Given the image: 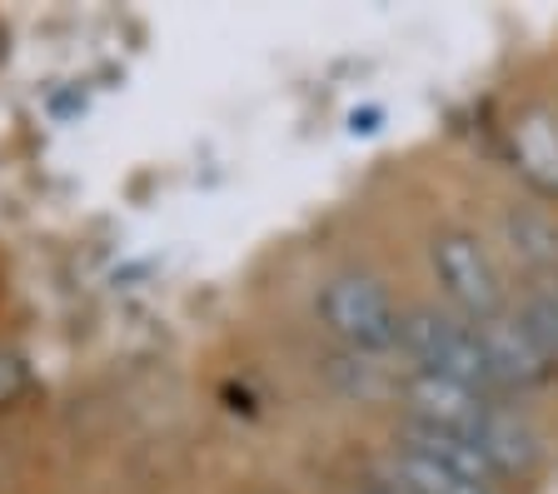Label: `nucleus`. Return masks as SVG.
<instances>
[{"mask_svg":"<svg viewBox=\"0 0 558 494\" xmlns=\"http://www.w3.org/2000/svg\"><path fill=\"white\" fill-rule=\"evenodd\" d=\"M314 315H319V325H325L349 354L399 350V320H404V310L395 305L389 285L369 270L329 275V280L319 285V294H314Z\"/></svg>","mask_w":558,"mask_h":494,"instance_id":"1","label":"nucleus"},{"mask_svg":"<svg viewBox=\"0 0 558 494\" xmlns=\"http://www.w3.org/2000/svg\"><path fill=\"white\" fill-rule=\"evenodd\" d=\"M429 275L439 285V294L449 300V310L469 325H488L509 310V290H504V275L488 255V245L474 230H434L429 236Z\"/></svg>","mask_w":558,"mask_h":494,"instance_id":"2","label":"nucleus"},{"mask_svg":"<svg viewBox=\"0 0 558 494\" xmlns=\"http://www.w3.org/2000/svg\"><path fill=\"white\" fill-rule=\"evenodd\" d=\"M399 354L409 360V370L459 379V385H474V389H484V395H494L478 329L469 325V320H459L453 310H439V305L404 310V320H399ZM494 400H499V395H494Z\"/></svg>","mask_w":558,"mask_h":494,"instance_id":"3","label":"nucleus"},{"mask_svg":"<svg viewBox=\"0 0 558 494\" xmlns=\"http://www.w3.org/2000/svg\"><path fill=\"white\" fill-rule=\"evenodd\" d=\"M478 329V345H484L488 360V379H494V395H519V389H538L558 375V365L534 345V335L523 329V320L513 310H504L499 320Z\"/></svg>","mask_w":558,"mask_h":494,"instance_id":"4","label":"nucleus"},{"mask_svg":"<svg viewBox=\"0 0 558 494\" xmlns=\"http://www.w3.org/2000/svg\"><path fill=\"white\" fill-rule=\"evenodd\" d=\"M399 400H404V420L453 430V435H474L478 420L494 410V395H484L474 385H459V379H444V375H424V370H409L399 379Z\"/></svg>","mask_w":558,"mask_h":494,"instance_id":"5","label":"nucleus"},{"mask_svg":"<svg viewBox=\"0 0 558 494\" xmlns=\"http://www.w3.org/2000/svg\"><path fill=\"white\" fill-rule=\"evenodd\" d=\"M504 141H509V160L523 176V185L538 201H558V110L544 100L519 106L504 125Z\"/></svg>","mask_w":558,"mask_h":494,"instance_id":"6","label":"nucleus"},{"mask_svg":"<svg viewBox=\"0 0 558 494\" xmlns=\"http://www.w3.org/2000/svg\"><path fill=\"white\" fill-rule=\"evenodd\" d=\"M395 449L429 459V465H439V470H449V474H459V480L478 484V490L499 494V474L488 470V459L478 455V445L469 435H453V430H434V424L404 420V424H399V445Z\"/></svg>","mask_w":558,"mask_h":494,"instance_id":"7","label":"nucleus"},{"mask_svg":"<svg viewBox=\"0 0 558 494\" xmlns=\"http://www.w3.org/2000/svg\"><path fill=\"white\" fill-rule=\"evenodd\" d=\"M504 240H509L513 260H519L534 285L558 280V215L548 205H509L504 210Z\"/></svg>","mask_w":558,"mask_h":494,"instance_id":"8","label":"nucleus"},{"mask_svg":"<svg viewBox=\"0 0 558 494\" xmlns=\"http://www.w3.org/2000/svg\"><path fill=\"white\" fill-rule=\"evenodd\" d=\"M478 445V455L488 459V470L499 474V480H513V474H529L544 455L538 435L529 430V420H519L513 410H504V400H494V410L478 420V430L469 435Z\"/></svg>","mask_w":558,"mask_h":494,"instance_id":"9","label":"nucleus"},{"mask_svg":"<svg viewBox=\"0 0 558 494\" xmlns=\"http://www.w3.org/2000/svg\"><path fill=\"white\" fill-rule=\"evenodd\" d=\"M384 480H389V490H399V494H494V490H478V484L439 470L429 459L404 455V449H395V455L384 459Z\"/></svg>","mask_w":558,"mask_h":494,"instance_id":"10","label":"nucleus"},{"mask_svg":"<svg viewBox=\"0 0 558 494\" xmlns=\"http://www.w3.org/2000/svg\"><path fill=\"white\" fill-rule=\"evenodd\" d=\"M513 315L523 320V329L534 335L538 350H544L548 360L558 365V290H554V285H529Z\"/></svg>","mask_w":558,"mask_h":494,"instance_id":"11","label":"nucleus"},{"mask_svg":"<svg viewBox=\"0 0 558 494\" xmlns=\"http://www.w3.org/2000/svg\"><path fill=\"white\" fill-rule=\"evenodd\" d=\"M21 395H25V365H21V354L0 350V410H11Z\"/></svg>","mask_w":558,"mask_h":494,"instance_id":"12","label":"nucleus"},{"mask_svg":"<svg viewBox=\"0 0 558 494\" xmlns=\"http://www.w3.org/2000/svg\"><path fill=\"white\" fill-rule=\"evenodd\" d=\"M369 494H399V490H389V484H379V490H369Z\"/></svg>","mask_w":558,"mask_h":494,"instance_id":"13","label":"nucleus"},{"mask_svg":"<svg viewBox=\"0 0 558 494\" xmlns=\"http://www.w3.org/2000/svg\"><path fill=\"white\" fill-rule=\"evenodd\" d=\"M554 290H558V280H554Z\"/></svg>","mask_w":558,"mask_h":494,"instance_id":"14","label":"nucleus"}]
</instances>
